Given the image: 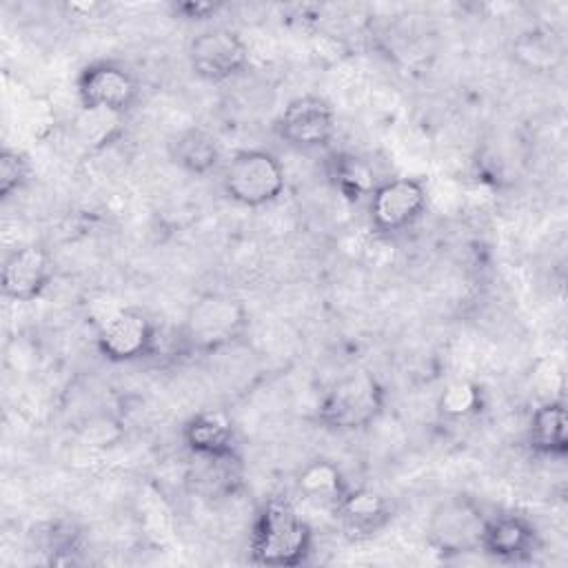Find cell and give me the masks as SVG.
I'll return each mask as SVG.
<instances>
[{
	"instance_id": "obj_14",
	"label": "cell",
	"mask_w": 568,
	"mask_h": 568,
	"mask_svg": "<svg viewBox=\"0 0 568 568\" xmlns=\"http://www.w3.org/2000/svg\"><path fill=\"white\" fill-rule=\"evenodd\" d=\"M182 442L191 457L237 455V433L231 415L220 408H204L182 426Z\"/></svg>"
},
{
	"instance_id": "obj_6",
	"label": "cell",
	"mask_w": 568,
	"mask_h": 568,
	"mask_svg": "<svg viewBox=\"0 0 568 568\" xmlns=\"http://www.w3.org/2000/svg\"><path fill=\"white\" fill-rule=\"evenodd\" d=\"M95 346L113 364L138 362L155 353V320L138 306H111L95 326Z\"/></svg>"
},
{
	"instance_id": "obj_7",
	"label": "cell",
	"mask_w": 568,
	"mask_h": 568,
	"mask_svg": "<svg viewBox=\"0 0 568 568\" xmlns=\"http://www.w3.org/2000/svg\"><path fill=\"white\" fill-rule=\"evenodd\" d=\"M366 202L371 231L375 235L393 237L424 217L430 204V193L424 180L399 175L379 180Z\"/></svg>"
},
{
	"instance_id": "obj_23",
	"label": "cell",
	"mask_w": 568,
	"mask_h": 568,
	"mask_svg": "<svg viewBox=\"0 0 568 568\" xmlns=\"http://www.w3.org/2000/svg\"><path fill=\"white\" fill-rule=\"evenodd\" d=\"M31 180V160L11 146L0 151V197L9 200L13 193L22 191Z\"/></svg>"
},
{
	"instance_id": "obj_11",
	"label": "cell",
	"mask_w": 568,
	"mask_h": 568,
	"mask_svg": "<svg viewBox=\"0 0 568 568\" xmlns=\"http://www.w3.org/2000/svg\"><path fill=\"white\" fill-rule=\"evenodd\" d=\"M55 266L49 248L42 244H20L11 248L0 266L2 297L29 304L44 295L53 280Z\"/></svg>"
},
{
	"instance_id": "obj_12",
	"label": "cell",
	"mask_w": 568,
	"mask_h": 568,
	"mask_svg": "<svg viewBox=\"0 0 568 568\" xmlns=\"http://www.w3.org/2000/svg\"><path fill=\"white\" fill-rule=\"evenodd\" d=\"M539 546V530L526 515L499 513L488 515L479 552L501 564H524L532 559Z\"/></svg>"
},
{
	"instance_id": "obj_3",
	"label": "cell",
	"mask_w": 568,
	"mask_h": 568,
	"mask_svg": "<svg viewBox=\"0 0 568 568\" xmlns=\"http://www.w3.org/2000/svg\"><path fill=\"white\" fill-rule=\"evenodd\" d=\"M248 328V311L242 300L224 293H204L186 311L182 344L191 353H217L237 342Z\"/></svg>"
},
{
	"instance_id": "obj_24",
	"label": "cell",
	"mask_w": 568,
	"mask_h": 568,
	"mask_svg": "<svg viewBox=\"0 0 568 568\" xmlns=\"http://www.w3.org/2000/svg\"><path fill=\"white\" fill-rule=\"evenodd\" d=\"M222 7H224L222 2H211V0H186V2H173L171 11H173V16H180L182 20L202 22V20L217 16V11Z\"/></svg>"
},
{
	"instance_id": "obj_16",
	"label": "cell",
	"mask_w": 568,
	"mask_h": 568,
	"mask_svg": "<svg viewBox=\"0 0 568 568\" xmlns=\"http://www.w3.org/2000/svg\"><path fill=\"white\" fill-rule=\"evenodd\" d=\"M166 151H169V160L178 169L197 178L215 171L222 160L215 135L202 126H186L178 131L171 138Z\"/></svg>"
},
{
	"instance_id": "obj_5",
	"label": "cell",
	"mask_w": 568,
	"mask_h": 568,
	"mask_svg": "<svg viewBox=\"0 0 568 568\" xmlns=\"http://www.w3.org/2000/svg\"><path fill=\"white\" fill-rule=\"evenodd\" d=\"M488 515L468 495L444 497L428 515L426 544L444 559L481 550Z\"/></svg>"
},
{
	"instance_id": "obj_1",
	"label": "cell",
	"mask_w": 568,
	"mask_h": 568,
	"mask_svg": "<svg viewBox=\"0 0 568 568\" xmlns=\"http://www.w3.org/2000/svg\"><path fill=\"white\" fill-rule=\"evenodd\" d=\"M313 552V528L286 493L271 495L257 510L248 535L251 564L295 568Z\"/></svg>"
},
{
	"instance_id": "obj_18",
	"label": "cell",
	"mask_w": 568,
	"mask_h": 568,
	"mask_svg": "<svg viewBox=\"0 0 568 568\" xmlns=\"http://www.w3.org/2000/svg\"><path fill=\"white\" fill-rule=\"evenodd\" d=\"M348 486L351 484L346 481L342 468L335 462L324 459V457L311 459L295 475L297 495L302 499L324 504L328 508H333L337 504V499L348 490Z\"/></svg>"
},
{
	"instance_id": "obj_15",
	"label": "cell",
	"mask_w": 568,
	"mask_h": 568,
	"mask_svg": "<svg viewBox=\"0 0 568 568\" xmlns=\"http://www.w3.org/2000/svg\"><path fill=\"white\" fill-rule=\"evenodd\" d=\"M526 444L532 455L564 459L568 455V410L561 397L544 399L528 419Z\"/></svg>"
},
{
	"instance_id": "obj_4",
	"label": "cell",
	"mask_w": 568,
	"mask_h": 568,
	"mask_svg": "<svg viewBox=\"0 0 568 568\" xmlns=\"http://www.w3.org/2000/svg\"><path fill=\"white\" fill-rule=\"evenodd\" d=\"M286 189L280 158L266 149H242L222 169V191L237 206L260 209L277 202Z\"/></svg>"
},
{
	"instance_id": "obj_22",
	"label": "cell",
	"mask_w": 568,
	"mask_h": 568,
	"mask_svg": "<svg viewBox=\"0 0 568 568\" xmlns=\"http://www.w3.org/2000/svg\"><path fill=\"white\" fill-rule=\"evenodd\" d=\"M513 53L526 69H532V71H548L550 67L557 64L561 55L550 33L539 29L521 33L513 44Z\"/></svg>"
},
{
	"instance_id": "obj_20",
	"label": "cell",
	"mask_w": 568,
	"mask_h": 568,
	"mask_svg": "<svg viewBox=\"0 0 568 568\" xmlns=\"http://www.w3.org/2000/svg\"><path fill=\"white\" fill-rule=\"evenodd\" d=\"M486 406L484 388L473 379H453L437 397V413L450 422L477 417Z\"/></svg>"
},
{
	"instance_id": "obj_21",
	"label": "cell",
	"mask_w": 568,
	"mask_h": 568,
	"mask_svg": "<svg viewBox=\"0 0 568 568\" xmlns=\"http://www.w3.org/2000/svg\"><path fill=\"white\" fill-rule=\"evenodd\" d=\"M38 546L49 564H75L82 550V532L71 521H49L38 532Z\"/></svg>"
},
{
	"instance_id": "obj_9",
	"label": "cell",
	"mask_w": 568,
	"mask_h": 568,
	"mask_svg": "<svg viewBox=\"0 0 568 568\" xmlns=\"http://www.w3.org/2000/svg\"><path fill=\"white\" fill-rule=\"evenodd\" d=\"M193 75L204 82H226L240 75L251 60L246 40L229 27H211L195 33L186 49Z\"/></svg>"
},
{
	"instance_id": "obj_2",
	"label": "cell",
	"mask_w": 568,
	"mask_h": 568,
	"mask_svg": "<svg viewBox=\"0 0 568 568\" xmlns=\"http://www.w3.org/2000/svg\"><path fill=\"white\" fill-rule=\"evenodd\" d=\"M386 408L384 384L366 371L337 379L320 399L315 419L333 433H359L373 426Z\"/></svg>"
},
{
	"instance_id": "obj_19",
	"label": "cell",
	"mask_w": 568,
	"mask_h": 568,
	"mask_svg": "<svg viewBox=\"0 0 568 568\" xmlns=\"http://www.w3.org/2000/svg\"><path fill=\"white\" fill-rule=\"evenodd\" d=\"M328 178L335 191L348 202L368 200L373 189L379 184L373 166L355 153H335L328 162Z\"/></svg>"
},
{
	"instance_id": "obj_8",
	"label": "cell",
	"mask_w": 568,
	"mask_h": 568,
	"mask_svg": "<svg viewBox=\"0 0 568 568\" xmlns=\"http://www.w3.org/2000/svg\"><path fill=\"white\" fill-rule=\"evenodd\" d=\"M75 95L84 111H104L124 118L140 100V82L124 64L95 60L80 69Z\"/></svg>"
},
{
	"instance_id": "obj_13",
	"label": "cell",
	"mask_w": 568,
	"mask_h": 568,
	"mask_svg": "<svg viewBox=\"0 0 568 568\" xmlns=\"http://www.w3.org/2000/svg\"><path fill=\"white\" fill-rule=\"evenodd\" d=\"M351 537H373L393 519L390 499L371 486H348L331 508Z\"/></svg>"
},
{
	"instance_id": "obj_17",
	"label": "cell",
	"mask_w": 568,
	"mask_h": 568,
	"mask_svg": "<svg viewBox=\"0 0 568 568\" xmlns=\"http://www.w3.org/2000/svg\"><path fill=\"white\" fill-rule=\"evenodd\" d=\"M195 466L189 470L186 481L193 493L206 499L231 497L242 486V459L229 457H193Z\"/></svg>"
},
{
	"instance_id": "obj_10",
	"label": "cell",
	"mask_w": 568,
	"mask_h": 568,
	"mask_svg": "<svg viewBox=\"0 0 568 568\" xmlns=\"http://www.w3.org/2000/svg\"><path fill=\"white\" fill-rule=\"evenodd\" d=\"M335 109L313 93L293 98L275 120L277 138L297 151L326 149L335 138Z\"/></svg>"
}]
</instances>
